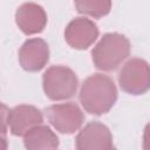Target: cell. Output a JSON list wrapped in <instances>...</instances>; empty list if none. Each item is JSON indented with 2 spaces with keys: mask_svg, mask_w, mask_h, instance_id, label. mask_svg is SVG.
<instances>
[{
  "mask_svg": "<svg viewBox=\"0 0 150 150\" xmlns=\"http://www.w3.org/2000/svg\"><path fill=\"white\" fill-rule=\"evenodd\" d=\"M43 121L42 112L28 104H20L8 110L7 124L14 136H23L30 128L41 124Z\"/></svg>",
  "mask_w": 150,
  "mask_h": 150,
  "instance_id": "9",
  "label": "cell"
},
{
  "mask_svg": "<svg viewBox=\"0 0 150 150\" xmlns=\"http://www.w3.org/2000/svg\"><path fill=\"white\" fill-rule=\"evenodd\" d=\"M79 97L87 112L100 116L112 108L117 100V90L109 76L94 74L83 82Z\"/></svg>",
  "mask_w": 150,
  "mask_h": 150,
  "instance_id": "1",
  "label": "cell"
},
{
  "mask_svg": "<svg viewBox=\"0 0 150 150\" xmlns=\"http://www.w3.org/2000/svg\"><path fill=\"white\" fill-rule=\"evenodd\" d=\"M118 83L121 89L127 94H145L150 87V70L148 62L137 57L129 60L118 74Z\"/></svg>",
  "mask_w": 150,
  "mask_h": 150,
  "instance_id": "4",
  "label": "cell"
},
{
  "mask_svg": "<svg viewBox=\"0 0 150 150\" xmlns=\"http://www.w3.org/2000/svg\"><path fill=\"white\" fill-rule=\"evenodd\" d=\"M23 144L29 150H52L59 146V138L47 125H35L23 135Z\"/></svg>",
  "mask_w": 150,
  "mask_h": 150,
  "instance_id": "11",
  "label": "cell"
},
{
  "mask_svg": "<svg viewBox=\"0 0 150 150\" xmlns=\"http://www.w3.org/2000/svg\"><path fill=\"white\" fill-rule=\"evenodd\" d=\"M79 150H109L114 148L112 136L107 125L100 122H90L76 136Z\"/></svg>",
  "mask_w": 150,
  "mask_h": 150,
  "instance_id": "6",
  "label": "cell"
},
{
  "mask_svg": "<svg viewBox=\"0 0 150 150\" xmlns=\"http://www.w3.org/2000/svg\"><path fill=\"white\" fill-rule=\"evenodd\" d=\"M7 115H8V108L6 104L0 103V135H6L7 132Z\"/></svg>",
  "mask_w": 150,
  "mask_h": 150,
  "instance_id": "13",
  "label": "cell"
},
{
  "mask_svg": "<svg viewBox=\"0 0 150 150\" xmlns=\"http://www.w3.org/2000/svg\"><path fill=\"white\" fill-rule=\"evenodd\" d=\"M130 54L129 40L118 33H108L102 36L91 52L95 67L103 71H111Z\"/></svg>",
  "mask_w": 150,
  "mask_h": 150,
  "instance_id": "2",
  "label": "cell"
},
{
  "mask_svg": "<svg viewBox=\"0 0 150 150\" xmlns=\"http://www.w3.org/2000/svg\"><path fill=\"white\" fill-rule=\"evenodd\" d=\"M43 91L52 101H63L73 97L77 90L76 74L64 66H52L42 76Z\"/></svg>",
  "mask_w": 150,
  "mask_h": 150,
  "instance_id": "3",
  "label": "cell"
},
{
  "mask_svg": "<svg viewBox=\"0 0 150 150\" xmlns=\"http://www.w3.org/2000/svg\"><path fill=\"white\" fill-rule=\"evenodd\" d=\"M49 123L62 134H73L81 128L84 115L80 107L73 102L53 104L46 109Z\"/></svg>",
  "mask_w": 150,
  "mask_h": 150,
  "instance_id": "5",
  "label": "cell"
},
{
  "mask_svg": "<svg viewBox=\"0 0 150 150\" xmlns=\"http://www.w3.org/2000/svg\"><path fill=\"white\" fill-rule=\"evenodd\" d=\"M6 148H7V141L4 135H0V150L6 149Z\"/></svg>",
  "mask_w": 150,
  "mask_h": 150,
  "instance_id": "14",
  "label": "cell"
},
{
  "mask_svg": "<svg viewBox=\"0 0 150 150\" xmlns=\"http://www.w3.org/2000/svg\"><path fill=\"white\" fill-rule=\"evenodd\" d=\"M98 36L97 26L87 18H76L71 20L66 30L64 39L74 49H87Z\"/></svg>",
  "mask_w": 150,
  "mask_h": 150,
  "instance_id": "7",
  "label": "cell"
},
{
  "mask_svg": "<svg viewBox=\"0 0 150 150\" xmlns=\"http://www.w3.org/2000/svg\"><path fill=\"white\" fill-rule=\"evenodd\" d=\"M15 21L22 33L33 35L43 30L47 25V14L40 5L26 2L16 9Z\"/></svg>",
  "mask_w": 150,
  "mask_h": 150,
  "instance_id": "10",
  "label": "cell"
},
{
  "mask_svg": "<svg viewBox=\"0 0 150 150\" xmlns=\"http://www.w3.org/2000/svg\"><path fill=\"white\" fill-rule=\"evenodd\" d=\"M49 60V48L45 40L34 38L27 40L19 50V62L27 71L41 70Z\"/></svg>",
  "mask_w": 150,
  "mask_h": 150,
  "instance_id": "8",
  "label": "cell"
},
{
  "mask_svg": "<svg viewBox=\"0 0 150 150\" xmlns=\"http://www.w3.org/2000/svg\"><path fill=\"white\" fill-rule=\"evenodd\" d=\"M79 13L91 18H102L110 12L111 0H74Z\"/></svg>",
  "mask_w": 150,
  "mask_h": 150,
  "instance_id": "12",
  "label": "cell"
}]
</instances>
